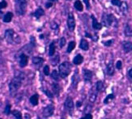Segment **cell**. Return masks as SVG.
<instances>
[{
    "label": "cell",
    "mask_w": 132,
    "mask_h": 119,
    "mask_svg": "<svg viewBox=\"0 0 132 119\" xmlns=\"http://www.w3.org/2000/svg\"><path fill=\"white\" fill-rule=\"evenodd\" d=\"M25 79V75L23 71H16L13 78L11 79L8 84V89L11 96H14L21 88L23 82Z\"/></svg>",
    "instance_id": "1"
},
{
    "label": "cell",
    "mask_w": 132,
    "mask_h": 119,
    "mask_svg": "<svg viewBox=\"0 0 132 119\" xmlns=\"http://www.w3.org/2000/svg\"><path fill=\"white\" fill-rule=\"evenodd\" d=\"M4 38L8 44H20L21 41L20 36L17 35L12 28H9L5 31Z\"/></svg>",
    "instance_id": "2"
},
{
    "label": "cell",
    "mask_w": 132,
    "mask_h": 119,
    "mask_svg": "<svg viewBox=\"0 0 132 119\" xmlns=\"http://www.w3.org/2000/svg\"><path fill=\"white\" fill-rule=\"evenodd\" d=\"M101 24L105 27H110L112 25L115 26V24L117 26L118 20L113 14L104 13L101 17Z\"/></svg>",
    "instance_id": "3"
},
{
    "label": "cell",
    "mask_w": 132,
    "mask_h": 119,
    "mask_svg": "<svg viewBox=\"0 0 132 119\" xmlns=\"http://www.w3.org/2000/svg\"><path fill=\"white\" fill-rule=\"evenodd\" d=\"M28 0H15V12L19 15H24L26 12Z\"/></svg>",
    "instance_id": "4"
},
{
    "label": "cell",
    "mask_w": 132,
    "mask_h": 119,
    "mask_svg": "<svg viewBox=\"0 0 132 119\" xmlns=\"http://www.w3.org/2000/svg\"><path fill=\"white\" fill-rule=\"evenodd\" d=\"M71 65L69 62H64L61 63L59 66V73L60 75V77L62 78H67L71 72Z\"/></svg>",
    "instance_id": "5"
},
{
    "label": "cell",
    "mask_w": 132,
    "mask_h": 119,
    "mask_svg": "<svg viewBox=\"0 0 132 119\" xmlns=\"http://www.w3.org/2000/svg\"><path fill=\"white\" fill-rule=\"evenodd\" d=\"M74 107H75V105H74V101H73L72 98L70 97V96H67L65 102H64L65 110L69 113V114L71 115L74 111Z\"/></svg>",
    "instance_id": "6"
},
{
    "label": "cell",
    "mask_w": 132,
    "mask_h": 119,
    "mask_svg": "<svg viewBox=\"0 0 132 119\" xmlns=\"http://www.w3.org/2000/svg\"><path fill=\"white\" fill-rule=\"evenodd\" d=\"M54 105L50 104L47 106H45V108H43L42 114V117L44 118H48V117H51L54 114Z\"/></svg>",
    "instance_id": "7"
},
{
    "label": "cell",
    "mask_w": 132,
    "mask_h": 119,
    "mask_svg": "<svg viewBox=\"0 0 132 119\" xmlns=\"http://www.w3.org/2000/svg\"><path fill=\"white\" fill-rule=\"evenodd\" d=\"M67 27L68 29L73 32L75 30V28H76V20H75V17L73 13L70 12L68 14V17H67Z\"/></svg>",
    "instance_id": "8"
},
{
    "label": "cell",
    "mask_w": 132,
    "mask_h": 119,
    "mask_svg": "<svg viewBox=\"0 0 132 119\" xmlns=\"http://www.w3.org/2000/svg\"><path fill=\"white\" fill-rule=\"evenodd\" d=\"M28 57L25 54H20L19 55V66L21 68H24L28 65Z\"/></svg>",
    "instance_id": "9"
},
{
    "label": "cell",
    "mask_w": 132,
    "mask_h": 119,
    "mask_svg": "<svg viewBox=\"0 0 132 119\" xmlns=\"http://www.w3.org/2000/svg\"><path fill=\"white\" fill-rule=\"evenodd\" d=\"M96 97H97V91H96V88L95 86V87L92 88L90 90L89 94H88V100L91 103H94L96 100Z\"/></svg>",
    "instance_id": "10"
},
{
    "label": "cell",
    "mask_w": 132,
    "mask_h": 119,
    "mask_svg": "<svg viewBox=\"0 0 132 119\" xmlns=\"http://www.w3.org/2000/svg\"><path fill=\"white\" fill-rule=\"evenodd\" d=\"M83 75H84V79L85 82H90L92 78H93V73L91 71L88 69H84L83 70Z\"/></svg>",
    "instance_id": "11"
},
{
    "label": "cell",
    "mask_w": 132,
    "mask_h": 119,
    "mask_svg": "<svg viewBox=\"0 0 132 119\" xmlns=\"http://www.w3.org/2000/svg\"><path fill=\"white\" fill-rule=\"evenodd\" d=\"M91 18H92V22H93V23H92V25H93V29H95V30H100V29H101L102 24H101V23H99L98 21H97V20L95 18V16L92 15Z\"/></svg>",
    "instance_id": "12"
},
{
    "label": "cell",
    "mask_w": 132,
    "mask_h": 119,
    "mask_svg": "<svg viewBox=\"0 0 132 119\" xmlns=\"http://www.w3.org/2000/svg\"><path fill=\"white\" fill-rule=\"evenodd\" d=\"M32 63L35 65L36 66H38L40 67L42 64H43V62H44V58H41V57H32Z\"/></svg>",
    "instance_id": "13"
},
{
    "label": "cell",
    "mask_w": 132,
    "mask_h": 119,
    "mask_svg": "<svg viewBox=\"0 0 132 119\" xmlns=\"http://www.w3.org/2000/svg\"><path fill=\"white\" fill-rule=\"evenodd\" d=\"M106 73H107V75H110V76L113 75V74H114V66H113V61L112 60L107 64V66H106Z\"/></svg>",
    "instance_id": "14"
},
{
    "label": "cell",
    "mask_w": 132,
    "mask_h": 119,
    "mask_svg": "<svg viewBox=\"0 0 132 119\" xmlns=\"http://www.w3.org/2000/svg\"><path fill=\"white\" fill-rule=\"evenodd\" d=\"M32 15L35 17L36 19H40L42 16H43L45 15V11L41 7H39L38 8H37V10L34 11Z\"/></svg>",
    "instance_id": "15"
},
{
    "label": "cell",
    "mask_w": 132,
    "mask_h": 119,
    "mask_svg": "<svg viewBox=\"0 0 132 119\" xmlns=\"http://www.w3.org/2000/svg\"><path fill=\"white\" fill-rule=\"evenodd\" d=\"M29 102L31 103V105H33V106L37 105L38 103H39V95L37 93H35V94H33L32 96H31L30 98H29Z\"/></svg>",
    "instance_id": "16"
},
{
    "label": "cell",
    "mask_w": 132,
    "mask_h": 119,
    "mask_svg": "<svg viewBox=\"0 0 132 119\" xmlns=\"http://www.w3.org/2000/svg\"><path fill=\"white\" fill-rule=\"evenodd\" d=\"M122 48L125 53H129L132 51V43L130 41H123L122 42Z\"/></svg>",
    "instance_id": "17"
},
{
    "label": "cell",
    "mask_w": 132,
    "mask_h": 119,
    "mask_svg": "<svg viewBox=\"0 0 132 119\" xmlns=\"http://www.w3.org/2000/svg\"><path fill=\"white\" fill-rule=\"evenodd\" d=\"M79 48L84 50V51H87L88 49H89V44L87 40L85 39H82L81 41H80V43H79Z\"/></svg>",
    "instance_id": "18"
},
{
    "label": "cell",
    "mask_w": 132,
    "mask_h": 119,
    "mask_svg": "<svg viewBox=\"0 0 132 119\" xmlns=\"http://www.w3.org/2000/svg\"><path fill=\"white\" fill-rule=\"evenodd\" d=\"M12 19H13V13L8 11V12H7V13H6L3 15V21L4 23H10L11 20H12Z\"/></svg>",
    "instance_id": "19"
},
{
    "label": "cell",
    "mask_w": 132,
    "mask_h": 119,
    "mask_svg": "<svg viewBox=\"0 0 132 119\" xmlns=\"http://www.w3.org/2000/svg\"><path fill=\"white\" fill-rule=\"evenodd\" d=\"M84 61V58L82 55L80 54H77L75 58H73V63L75 65H80Z\"/></svg>",
    "instance_id": "20"
},
{
    "label": "cell",
    "mask_w": 132,
    "mask_h": 119,
    "mask_svg": "<svg viewBox=\"0 0 132 119\" xmlns=\"http://www.w3.org/2000/svg\"><path fill=\"white\" fill-rule=\"evenodd\" d=\"M52 91H53V93L59 96V92H60V87L59 85L57 83H52Z\"/></svg>",
    "instance_id": "21"
},
{
    "label": "cell",
    "mask_w": 132,
    "mask_h": 119,
    "mask_svg": "<svg viewBox=\"0 0 132 119\" xmlns=\"http://www.w3.org/2000/svg\"><path fill=\"white\" fill-rule=\"evenodd\" d=\"M55 50H56V46H55V42L52 41L49 47V56L50 57H53L55 54Z\"/></svg>",
    "instance_id": "22"
},
{
    "label": "cell",
    "mask_w": 132,
    "mask_h": 119,
    "mask_svg": "<svg viewBox=\"0 0 132 119\" xmlns=\"http://www.w3.org/2000/svg\"><path fill=\"white\" fill-rule=\"evenodd\" d=\"M124 33L126 37H132V29L129 24H126L125 28H124Z\"/></svg>",
    "instance_id": "23"
},
{
    "label": "cell",
    "mask_w": 132,
    "mask_h": 119,
    "mask_svg": "<svg viewBox=\"0 0 132 119\" xmlns=\"http://www.w3.org/2000/svg\"><path fill=\"white\" fill-rule=\"evenodd\" d=\"M120 11H121V12L123 14V15H127V12H128V6L126 2H122V5L120 6Z\"/></svg>",
    "instance_id": "24"
},
{
    "label": "cell",
    "mask_w": 132,
    "mask_h": 119,
    "mask_svg": "<svg viewBox=\"0 0 132 119\" xmlns=\"http://www.w3.org/2000/svg\"><path fill=\"white\" fill-rule=\"evenodd\" d=\"M11 114L13 115V117L15 119H23V115L20 110H17V109H13L11 111Z\"/></svg>",
    "instance_id": "25"
},
{
    "label": "cell",
    "mask_w": 132,
    "mask_h": 119,
    "mask_svg": "<svg viewBox=\"0 0 132 119\" xmlns=\"http://www.w3.org/2000/svg\"><path fill=\"white\" fill-rule=\"evenodd\" d=\"M74 7H75V8H76L79 11H82L84 10L83 4H82L81 2L79 1V0H76V1L74 3Z\"/></svg>",
    "instance_id": "26"
},
{
    "label": "cell",
    "mask_w": 132,
    "mask_h": 119,
    "mask_svg": "<svg viewBox=\"0 0 132 119\" xmlns=\"http://www.w3.org/2000/svg\"><path fill=\"white\" fill-rule=\"evenodd\" d=\"M51 78H52L55 81H59V78H60V75H59V73L56 70H54L52 71V73H51V75H50Z\"/></svg>",
    "instance_id": "27"
},
{
    "label": "cell",
    "mask_w": 132,
    "mask_h": 119,
    "mask_svg": "<svg viewBox=\"0 0 132 119\" xmlns=\"http://www.w3.org/2000/svg\"><path fill=\"white\" fill-rule=\"evenodd\" d=\"M114 98H115V96H114V94H113V93H111V94H109L105 98V100H104V104L105 105H107V104H109L110 102H111Z\"/></svg>",
    "instance_id": "28"
},
{
    "label": "cell",
    "mask_w": 132,
    "mask_h": 119,
    "mask_svg": "<svg viewBox=\"0 0 132 119\" xmlns=\"http://www.w3.org/2000/svg\"><path fill=\"white\" fill-rule=\"evenodd\" d=\"M11 111H12V110H11V105L9 104V103H7V105H5V109H4L3 113L7 116H9L11 113Z\"/></svg>",
    "instance_id": "29"
},
{
    "label": "cell",
    "mask_w": 132,
    "mask_h": 119,
    "mask_svg": "<svg viewBox=\"0 0 132 119\" xmlns=\"http://www.w3.org/2000/svg\"><path fill=\"white\" fill-rule=\"evenodd\" d=\"M96 88L97 92H101L104 89V83L102 81H97L96 83Z\"/></svg>",
    "instance_id": "30"
},
{
    "label": "cell",
    "mask_w": 132,
    "mask_h": 119,
    "mask_svg": "<svg viewBox=\"0 0 132 119\" xmlns=\"http://www.w3.org/2000/svg\"><path fill=\"white\" fill-rule=\"evenodd\" d=\"M75 47H76V42H75L74 41H70V42H69V44H68L67 52V53H71V51L75 49Z\"/></svg>",
    "instance_id": "31"
},
{
    "label": "cell",
    "mask_w": 132,
    "mask_h": 119,
    "mask_svg": "<svg viewBox=\"0 0 132 119\" xmlns=\"http://www.w3.org/2000/svg\"><path fill=\"white\" fill-rule=\"evenodd\" d=\"M42 91H43V92L45 95H46L49 98H51V99L54 98V93H53V92H50L49 89H46V88H44Z\"/></svg>",
    "instance_id": "32"
},
{
    "label": "cell",
    "mask_w": 132,
    "mask_h": 119,
    "mask_svg": "<svg viewBox=\"0 0 132 119\" xmlns=\"http://www.w3.org/2000/svg\"><path fill=\"white\" fill-rule=\"evenodd\" d=\"M59 61V54H57V55L54 57V58H53L52 60H51V63H52V65H53L54 66H55L57 64H58Z\"/></svg>",
    "instance_id": "33"
},
{
    "label": "cell",
    "mask_w": 132,
    "mask_h": 119,
    "mask_svg": "<svg viewBox=\"0 0 132 119\" xmlns=\"http://www.w3.org/2000/svg\"><path fill=\"white\" fill-rule=\"evenodd\" d=\"M111 3L113 6H116V7H120L122 5V2L121 0H111Z\"/></svg>",
    "instance_id": "34"
},
{
    "label": "cell",
    "mask_w": 132,
    "mask_h": 119,
    "mask_svg": "<svg viewBox=\"0 0 132 119\" xmlns=\"http://www.w3.org/2000/svg\"><path fill=\"white\" fill-rule=\"evenodd\" d=\"M43 73L45 75H50V66L48 65H45L43 68Z\"/></svg>",
    "instance_id": "35"
},
{
    "label": "cell",
    "mask_w": 132,
    "mask_h": 119,
    "mask_svg": "<svg viewBox=\"0 0 132 119\" xmlns=\"http://www.w3.org/2000/svg\"><path fill=\"white\" fill-rule=\"evenodd\" d=\"M66 45V38L65 37H62L59 40V47L62 48Z\"/></svg>",
    "instance_id": "36"
},
{
    "label": "cell",
    "mask_w": 132,
    "mask_h": 119,
    "mask_svg": "<svg viewBox=\"0 0 132 119\" xmlns=\"http://www.w3.org/2000/svg\"><path fill=\"white\" fill-rule=\"evenodd\" d=\"M7 7V3L5 1V0H3L2 2H0V10L3 9L5 7Z\"/></svg>",
    "instance_id": "37"
},
{
    "label": "cell",
    "mask_w": 132,
    "mask_h": 119,
    "mask_svg": "<svg viewBox=\"0 0 132 119\" xmlns=\"http://www.w3.org/2000/svg\"><path fill=\"white\" fill-rule=\"evenodd\" d=\"M113 40H109V41H104L103 43H104V45H105V46L109 47V46H111V45L113 44Z\"/></svg>",
    "instance_id": "38"
},
{
    "label": "cell",
    "mask_w": 132,
    "mask_h": 119,
    "mask_svg": "<svg viewBox=\"0 0 132 119\" xmlns=\"http://www.w3.org/2000/svg\"><path fill=\"white\" fill-rule=\"evenodd\" d=\"M122 61H118L116 62V68H117L118 70H121L122 69Z\"/></svg>",
    "instance_id": "39"
},
{
    "label": "cell",
    "mask_w": 132,
    "mask_h": 119,
    "mask_svg": "<svg viewBox=\"0 0 132 119\" xmlns=\"http://www.w3.org/2000/svg\"><path fill=\"white\" fill-rule=\"evenodd\" d=\"M51 28H52L53 30H57L59 28V24L54 22L52 23V24H51Z\"/></svg>",
    "instance_id": "40"
},
{
    "label": "cell",
    "mask_w": 132,
    "mask_h": 119,
    "mask_svg": "<svg viewBox=\"0 0 132 119\" xmlns=\"http://www.w3.org/2000/svg\"><path fill=\"white\" fill-rule=\"evenodd\" d=\"M80 119H93V115L91 113H88V114H85V116H84L83 117H81Z\"/></svg>",
    "instance_id": "41"
},
{
    "label": "cell",
    "mask_w": 132,
    "mask_h": 119,
    "mask_svg": "<svg viewBox=\"0 0 132 119\" xmlns=\"http://www.w3.org/2000/svg\"><path fill=\"white\" fill-rule=\"evenodd\" d=\"M83 1H84V3H85L86 7H87V9H89V7H90V3H89L90 0H83Z\"/></svg>",
    "instance_id": "42"
},
{
    "label": "cell",
    "mask_w": 132,
    "mask_h": 119,
    "mask_svg": "<svg viewBox=\"0 0 132 119\" xmlns=\"http://www.w3.org/2000/svg\"><path fill=\"white\" fill-rule=\"evenodd\" d=\"M89 109V110H91L92 109V105H90L89 106V105H88L87 106H86V108L84 109V113H87V112H88V109Z\"/></svg>",
    "instance_id": "43"
},
{
    "label": "cell",
    "mask_w": 132,
    "mask_h": 119,
    "mask_svg": "<svg viewBox=\"0 0 132 119\" xmlns=\"http://www.w3.org/2000/svg\"><path fill=\"white\" fill-rule=\"evenodd\" d=\"M127 75L130 79H132V68L127 71Z\"/></svg>",
    "instance_id": "44"
},
{
    "label": "cell",
    "mask_w": 132,
    "mask_h": 119,
    "mask_svg": "<svg viewBox=\"0 0 132 119\" xmlns=\"http://www.w3.org/2000/svg\"><path fill=\"white\" fill-rule=\"evenodd\" d=\"M53 6V3H51V2H49V3H45V7L46 8H50V7H51Z\"/></svg>",
    "instance_id": "45"
},
{
    "label": "cell",
    "mask_w": 132,
    "mask_h": 119,
    "mask_svg": "<svg viewBox=\"0 0 132 119\" xmlns=\"http://www.w3.org/2000/svg\"><path fill=\"white\" fill-rule=\"evenodd\" d=\"M85 36H86V37H89V38H92V37H93V36H92V35H91V34H90V33L87 32H85Z\"/></svg>",
    "instance_id": "46"
},
{
    "label": "cell",
    "mask_w": 132,
    "mask_h": 119,
    "mask_svg": "<svg viewBox=\"0 0 132 119\" xmlns=\"http://www.w3.org/2000/svg\"><path fill=\"white\" fill-rule=\"evenodd\" d=\"M81 104H82L81 102H80V101H78L77 103H76V107H78V108L80 107V106H81Z\"/></svg>",
    "instance_id": "47"
},
{
    "label": "cell",
    "mask_w": 132,
    "mask_h": 119,
    "mask_svg": "<svg viewBox=\"0 0 132 119\" xmlns=\"http://www.w3.org/2000/svg\"><path fill=\"white\" fill-rule=\"evenodd\" d=\"M2 16H3V11L0 10V18H1Z\"/></svg>",
    "instance_id": "48"
},
{
    "label": "cell",
    "mask_w": 132,
    "mask_h": 119,
    "mask_svg": "<svg viewBox=\"0 0 132 119\" xmlns=\"http://www.w3.org/2000/svg\"><path fill=\"white\" fill-rule=\"evenodd\" d=\"M50 2H51V3H53V2H56V1H58V0H49Z\"/></svg>",
    "instance_id": "49"
},
{
    "label": "cell",
    "mask_w": 132,
    "mask_h": 119,
    "mask_svg": "<svg viewBox=\"0 0 132 119\" xmlns=\"http://www.w3.org/2000/svg\"><path fill=\"white\" fill-rule=\"evenodd\" d=\"M0 119H3V118H1V117H0Z\"/></svg>",
    "instance_id": "50"
},
{
    "label": "cell",
    "mask_w": 132,
    "mask_h": 119,
    "mask_svg": "<svg viewBox=\"0 0 132 119\" xmlns=\"http://www.w3.org/2000/svg\"><path fill=\"white\" fill-rule=\"evenodd\" d=\"M62 119H65V118H62Z\"/></svg>",
    "instance_id": "51"
}]
</instances>
